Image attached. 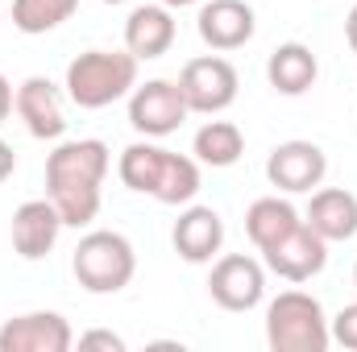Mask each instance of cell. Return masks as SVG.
Instances as JSON below:
<instances>
[{
    "instance_id": "1",
    "label": "cell",
    "mask_w": 357,
    "mask_h": 352,
    "mask_svg": "<svg viewBox=\"0 0 357 352\" xmlns=\"http://www.w3.org/2000/svg\"><path fill=\"white\" fill-rule=\"evenodd\" d=\"M112 158L100 137L63 141L46 158V199L59 207L67 228H88L104 203V175Z\"/></svg>"
},
{
    "instance_id": "2",
    "label": "cell",
    "mask_w": 357,
    "mask_h": 352,
    "mask_svg": "<svg viewBox=\"0 0 357 352\" xmlns=\"http://www.w3.org/2000/svg\"><path fill=\"white\" fill-rule=\"evenodd\" d=\"M67 99L84 112L108 108L137 88V58L129 50H84L67 63Z\"/></svg>"
},
{
    "instance_id": "3",
    "label": "cell",
    "mask_w": 357,
    "mask_h": 352,
    "mask_svg": "<svg viewBox=\"0 0 357 352\" xmlns=\"http://www.w3.org/2000/svg\"><path fill=\"white\" fill-rule=\"evenodd\" d=\"M266 344L274 352H324L333 344L328 315L316 294L282 290L266 307Z\"/></svg>"
},
{
    "instance_id": "4",
    "label": "cell",
    "mask_w": 357,
    "mask_h": 352,
    "mask_svg": "<svg viewBox=\"0 0 357 352\" xmlns=\"http://www.w3.org/2000/svg\"><path fill=\"white\" fill-rule=\"evenodd\" d=\"M71 273H75V282L88 294H121L133 282V273H137V253H133L129 237L96 228L75 245Z\"/></svg>"
},
{
    "instance_id": "5",
    "label": "cell",
    "mask_w": 357,
    "mask_h": 352,
    "mask_svg": "<svg viewBox=\"0 0 357 352\" xmlns=\"http://www.w3.org/2000/svg\"><path fill=\"white\" fill-rule=\"evenodd\" d=\"M178 91L187 99L191 112L199 116H220L225 108H233L241 79H237V67L220 54H204V58H191L183 63L178 71Z\"/></svg>"
},
{
    "instance_id": "6",
    "label": "cell",
    "mask_w": 357,
    "mask_h": 352,
    "mask_svg": "<svg viewBox=\"0 0 357 352\" xmlns=\"http://www.w3.org/2000/svg\"><path fill=\"white\" fill-rule=\"evenodd\" d=\"M208 294L225 311H254L266 298V265L250 253H225L212 262L208 273Z\"/></svg>"
},
{
    "instance_id": "7",
    "label": "cell",
    "mask_w": 357,
    "mask_h": 352,
    "mask_svg": "<svg viewBox=\"0 0 357 352\" xmlns=\"http://www.w3.org/2000/svg\"><path fill=\"white\" fill-rule=\"evenodd\" d=\"M191 116L178 79H146L129 91V125L142 137H171L178 125Z\"/></svg>"
},
{
    "instance_id": "8",
    "label": "cell",
    "mask_w": 357,
    "mask_h": 352,
    "mask_svg": "<svg viewBox=\"0 0 357 352\" xmlns=\"http://www.w3.org/2000/svg\"><path fill=\"white\" fill-rule=\"evenodd\" d=\"M328 175V158L316 141H282L274 145L266 158V178L270 186H278L282 195H307L316 191Z\"/></svg>"
},
{
    "instance_id": "9",
    "label": "cell",
    "mask_w": 357,
    "mask_h": 352,
    "mask_svg": "<svg viewBox=\"0 0 357 352\" xmlns=\"http://www.w3.org/2000/svg\"><path fill=\"white\" fill-rule=\"evenodd\" d=\"M262 262H266L270 273H278L282 282H312L324 265H328V241L324 237H316L312 228H307V220L303 224H295L282 241H274L270 249H262Z\"/></svg>"
},
{
    "instance_id": "10",
    "label": "cell",
    "mask_w": 357,
    "mask_h": 352,
    "mask_svg": "<svg viewBox=\"0 0 357 352\" xmlns=\"http://www.w3.org/2000/svg\"><path fill=\"white\" fill-rule=\"evenodd\" d=\"M195 29L208 50L229 54V50H241L245 42H254L258 17H254V4H245V0H204Z\"/></svg>"
},
{
    "instance_id": "11",
    "label": "cell",
    "mask_w": 357,
    "mask_h": 352,
    "mask_svg": "<svg viewBox=\"0 0 357 352\" xmlns=\"http://www.w3.org/2000/svg\"><path fill=\"white\" fill-rule=\"evenodd\" d=\"M71 344L75 332L59 311H25L0 323V352H67Z\"/></svg>"
},
{
    "instance_id": "12",
    "label": "cell",
    "mask_w": 357,
    "mask_h": 352,
    "mask_svg": "<svg viewBox=\"0 0 357 352\" xmlns=\"http://www.w3.org/2000/svg\"><path fill=\"white\" fill-rule=\"evenodd\" d=\"M171 245L187 265H208L220 257L225 249V220L216 207H204V203H187L178 211L175 228H171Z\"/></svg>"
},
{
    "instance_id": "13",
    "label": "cell",
    "mask_w": 357,
    "mask_h": 352,
    "mask_svg": "<svg viewBox=\"0 0 357 352\" xmlns=\"http://www.w3.org/2000/svg\"><path fill=\"white\" fill-rule=\"evenodd\" d=\"M21 125L29 129V137L38 141H59L67 133V104H63V91L54 88L46 75H29L21 88H17V99H13Z\"/></svg>"
},
{
    "instance_id": "14",
    "label": "cell",
    "mask_w": 357,
    "mask_h": 352,
    "mask_svg": "<svg viewBox=\"0 0 357 352\" xmlns=\"http://www.w3.org/2000/svg\"><path fill=\"white\" fill-rule=\"evenodd\" d=\"M63 228L67 224H63V216H59V207L50 199H25L13 211V253L21 262H42L59 245Z\"/></svg>"
},
{
    "instance_id": "15",
    "label": "cell",
    "mask_w": 357,
    "mask_h": 352,
    "mask_svg": "<svg viewBox=\"0 0 357 352\" xmlns=\"http://www.w3.org/2000/svg\"><path fill=\"white\" fill-rule=\"evenodd\" d=\"M175 13L167 4H137L125 21V50L137 63H150L175 46Z\"/></svg>"
},
{
    "instance_id": "16",
    "label": "cell",
    "mask_w": 357,
    "mask_h": 352,
    "mask_svg": "<svg viewBox=\"0 0 357 352\" xmlns=\"http://www.w3.org/2000/svg\"><path fill=\"white\" fill-rule=\"evenodd\" d=\"M303 220L328 245L354 241L357 237V195L345 191V186H320V191H312V203H307Z\"/></svg>"
},
{
    "instance_id": "17",
    "label": "cell",
    "mask_w": 357,
    "mask_h": 352,
    "mask_svg": "<svg viewBox=\"0 0 357 352\" xmlns=\"http://www.w3.org/2000/svg\"><path fill=\"white\" fill-rule=\"evenodd\" d=\"M316 75H320V63H316L312 46H303V42H282V46L270 50L266 79L278 95H303L307 88H316Z\"/></svg>"
},
{
    "instance_id": "18",
    "label": "cell",
    "mask_w": 357,
    "mask_h": 352,
    "mask_svg": "<svg viewBox=\"0 0 357 352\" xmlns=\"http://www.w3.org/2000/svg\"><path fill=\"white\" fill-rule=\"evenodd\" d=\"M167 162H171V150H162V145H154V141L146 137V141H133V145L121 150L116 175H121V182H125L129 191L154 199L158 182H162V175H167Z\"/></svg>"
},
{
    "instance_id": "19",
    "label": "cell",
    "mask_w": 357,
    "mask_h": 352,
    "mask_svg": "<svg viewBox=\"0 0 357 352\" xmlns=\"http://www.w3.org/2000/svg\"><path fill=\"white\" fill-rule=\"evenodd\" d=\"M295 224H303V216H299L287 199H278V195H262V199H254L250 211H245V237L254 241L258 253L270 249L274 241H282Z\"/></svg>"
},
{
    "instance_id": "20",
    "label": "cell",
    "mask_w": 357,
    "mask_h": 352,
    "mask_svg": "<svg viewBox=\"0 0 357 352\" xmlns=\"http://www.w3.org/2000/svg\"><path fill=\"white\" fill-rule=\"evenodd\" d=\"M191 154L199 166H212V170H229L241 162L245 154V133L233 125V120H208L195 141H191Z\"/></svg>"
},
{
    "instance_id": "21",
    "label": "cell",
    "mask_w": 357,
    "mask_h": 352,
    "mask_svg": "<svg viewBox=\"0 0 357 352\" xmlns=\"http://www.w3.org/2000/svg\"><path fill=\"white\" fill-rule=\"evenodd\" d=\"M79 8V0H13V25L29 38L59 29L63 21H71Z\"/></svg>"
},
{
    "instance_id": "22",
    "label": "cell",
    "mask_w": 357,
    "mask_h": 352,
    "mask_svg": "<svg viewBox=\"0 0 357 352\" xmlns=\"http://www.w3.org/2000/svg\"><path fill=\"white\" fill-rule=\"evenodd\" d=\"M195 195H199V162L187 158V154H171L167 175H162V182H158L154 199L167 203V207H187Z\"/></svg>"
},
{
    "instance_id": "23",
    "label": "cell",
    "mask_w": 357,
    "mask_h": 352,
    "mask_svg": "<svg viewBox=\"0 0 357 352\" xmlns=\"http://www.w3.org/2000/svg\"><path fill=\"white\" fill-rule=\"evenodd\" d=\"M328 336H333V344H341V349L357 352V303L341 307V311L328 319Z\"/></svg>"
},
{
    "instance_id": "24",
    "label": "cell",
    "mask_w": 357,
    "mask_h": 352,
    "mask_svg": "<svg viewBox=\"0 0 357 352\" xmlns=\"http://www.w3.org/2000/svg\"><path fill=\"white\" fill-rule=\"evenodd\" d=\"M79 349H104V352H125V340L116 336V332H104V328H96V332H84L79 336Z\"/></svg>"
},
{
    "instance_id": "25",
    "label": "cell",
    "mask_w": 357,
    "mask_h": 352,
    "mask_svg": "<svg viewBox=\"0 0 357 352\" xmlns=\"http://www.w3.org/2000/svg\"><path fill=\"white\" fill-rule=\"evenodd\" d=\"M13 170H17V154H13V145L0 137V182H4V178H13Z\"/></svg>"
},
{
    "instance_id": "26",
    "label": "cell",
    "mask_w": 357,
    "mask_h": 352,
    "mask_svg": "<svg viewBox=\"0 0 357 352\" xmlns=\"http://www.w3.org/2000/svg\"><path fill=\"white\" fill-rule=\"evenodd\" d=\"M13 99H17V91H13V83L0 75V125L8 120V112H13Z\"/></svg>"
},
{
    "instance_id": "27",
    "label": "cell",
    "mask_w": 357,
    "mask_h": 352,
    "mask_svg": "<svg viewBox=\"0 0 357 352\" xmlns=\"http://www.w3.org/2000/svg\"><path fill=\"white\" fill-rule=\"evenodd\" d=\"M345 42H349V50L357 54V4H354V13L345 17Z\"/></svg>"
},
{
    "instance_id": "28",
    "label": "cell",
    "mask_w": 357,
    "mask_h": 352,
    "mask_svg": "<svg viewBox=\"0 0 357 352\" xmlns=\"http://www.w3.org/2000/svg\"><path fill=\"white\" fill-rule=\"evenodd\" d=\"M158 4H167V8L175 13V8H191V4H204V0H158Z\"/></svg>"
},
{
    "instance_id": "29",
    "label": "cell",
    "mask_w": 357,
    "mask_h": 352,
    "mask_svg": "<svg viewBox=\"0 0 357 352\" xmlns=\"http://www.w3.org/2000/svg\"><path fill=\"white\" fill-rule=\"evenodd\" d=\"M104 4H125V0H104Z\"/></svg>"
},
{
    "instance_id": "30",
    "label": "cell",
    "mask_w": 357,
    "mask_h": 352,
    "mask_svg": "<svg viewBox=\"0 0 357 352\" xmlns=\"http://www.w3.org/2000/svg\"><path fill=\"white\" fill-rule=\"evenodd\" d=\"M354 286H357V265H354Z\"/></svg>"
}]
</instances>
